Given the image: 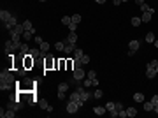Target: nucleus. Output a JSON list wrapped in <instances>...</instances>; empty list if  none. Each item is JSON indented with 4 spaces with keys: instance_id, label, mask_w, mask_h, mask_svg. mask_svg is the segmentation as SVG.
<instances>
[{
    "instance_id": "52",
    "label": "nucleus",
    "mask_w": 158,
    "mask_h": 118,
    "mask_svg": "<svg viewBox=\"0 0 158 118\" xmlns=\"http://www.w3.org/2000/svg\"><path fill=\"white\" fill-rule=\"evenodd\" d=\"M95 2H97V4H104L105 0H95Z\"/></svg>"
},
{
    "instance_id": "29",
    "label": "nucleus",
    "mask_w": 158,
    "mask_h": 118,
    "mask_svg": "<svg viewBox=\"0 0 158 118\" xmlns=\"http://www.w3.org/2000/svg\"><path fill=\"white\" fill-rule=\"evenodd\" d=\"M144 109H146V111H153V109H155V106H153V102H151V100L144 102Z\"/></svg>"
},
{
    "instance_id": "39",
    "label": "nucleus",
    "mask_w": 158,
    "mask_h": 118,
    "mask_svg": "<svg viewBox=\"0 0 158 118\" xmlns=\"http://www.w3.org/2000/svg\"><path fill=\"white\" fill-rule=\"evenodd\" d=\"M114 106H116L114 102H107V104H105V109H107V111H112V109H114Z\"/></svg>"
},
{
    "instance_id": "13",
    "label": "nucleus",
    "mask_w": 158,
    "mask_h": 118,
    "mask_svg": "<svg viewBox=\"0 0 158 118\" xmlns=\"http://www.w3.org/2000/svg\"><path fill=\"white\" fill-rule=\"evenodd\" d=\"M155 11H146V12H142V16H140V19H142V23H149L151 21V14Z\"/></svg>"
},
{
    "instance_id": "56",
    "label": "nucleus",
    "mask_w": 158,
    "mask_h": 118,
    "mask_svg": "<svg viewBox=\"0 0 158 118\" xmlns=\"http://www.w3.org/2000/svg\"><path fill=\"white\" fill-rule=\"evenodd\" d=\"M121 2H128V0H121Z\"/></svg>"
},
{
    "instance_id": "3",
    "label": "nucleus",
    "mask_w": 158,
    "mask_h": 118,
    "mask_svg": "<svg viewBox=\"0 0 158 118\" xmlns=\"http://www.w3.org/2000/svg\"><path fill=\"white\" fill-rule=\"evenodd\" d=\"M42 58H44V69L46 71H49V69H58V60H53L51 55H47V53H42Z\"/></svg>"
},
{
    "instance_id": "47",
    "label": "nucleus",
    "mask_w": 158,
    "mask_h": 118,
    "mask_svg": "<svg viewBox=\"0 0 158 118\" xmlns=\"http://www.w3.org/2000/svg\"><path fill=\"white\" fill-rule=\"evenodd\" d=\"M109 115H111L112 118H116L118 116V111H116V109H112V111H109Z\"/></svg>"
},
{
    "instance_id": "6",
    "label": "nucleus",
    "mask_w": 158,
    "mask_h": 118,
    "mask_svg": "<svg viewBox=\"0 0 158 118\" xmlns=\"http://www.w3.org/2000/svg\"><path fill=\"white\" fill-rule=\"evenodd\" d=\"M34 64H35V58H34L30 53L23 57V65H25V69H32V67H34Z\"/></svg>"
},
{
    "instance_id": "18",
    "label": "nucleus",
    "mask_w": 158,
    "mask_h": 118,
    "mask_svg": "<svg viewBox=\"0 0 158 118\" xmlns=\"http://www.w3.org/2000/svg\"><path fill=\"white\" fill-rule=\"evenodd\" d=\"M93 111H95V115H99V116H102L107 109H105V106H97V107H93Z\"/></svg>"
},
{
    "instance_id": "44",
    "label": "nucleus",
    "mask_w": 158,
    "mask_h": 118,
    "mask_svg": "<svg viewBox=\"0 0 158 118\" xmlns=\"http://www.w3.org/2000/svg\"><path fill=\"white\" fill-rule=\"evenodd\" d=\"M58 99H60V100L67 99V94H65V92H58Z\"/></svg>"
},
{
    "instance_id": "10",
    "label": "nucleus",
    "mask_w": 158,
    "mask_h": 118,
    "mask_svg": "<svg viewBox=\"0 0 158 118\" xmlns=\"http://www.w3.org/2000/svg\"><path fill=\"white\" fill-rule=\"evenodd\" d=\"M77 109H79V106H77L76 102H72V100H69V102H67V113L74 115V113H77Z\"/></svg>"
},
{
    "instance_id": "31",
    "label": "nucleus",
    "mask_w": 158,
    "mask_h": 118,
    "mask_svg": "<svg viewBox=\"0 0 158 118\" xmlns=\"http://www.w3.org/2000/svg\"><path fill=\"white\" fill-rule=\"evenodd\" d=\"M139 7H140V11H142V12H146V11H155V9H153V7H149V6H148L146 2H144V4H142V6H139Z\"/></svg>"
},
{
    "instance_id": "42",
    "label": "nucleus",
    "mask_w": 158,
    "mask_h": 118,
    "mask_svg": "<svg viewBox=\"0 0 158 118\" xmlns=\"http://www.w3.org/2000/svg\"><path fill=\"white\" fill-rule=\"evenodd\" d=\"M76 28H77V23H74V21H72V23L69 25V30H70V32H76Z\"/></svg>"
},
{
    "instance_id": "12",
    "label": "nucleus",
    "mask_w": 158,
    "mask_h": 118,
    "mask_svg": "<svg viewBox=\"0 0 158 118\" xmlns=\"http://www.w3.org/2000/svg\"><path fill=\"white\" fill-rule=\"evenodd\" d=\"M74 49H76V44H72V42H67V41H65V48H63L65 53L70 55V53H74Z\"/></svg>"
},
{
    "instance_id": "1",
    "label": "nucleus",
    "mask_w": 158,
    "mask_h": 118,
    "mask_svg": "<svg viewBox=\"0 0 158 118\" xmlns=\"http://www.w3.org/2000/svg\"><path fill=\"white\" fill-rule=\"evenodd\" d=\"M16 85V79H14V74L11 71H2L0 74V90H11L12 86Z\"/></svg>"
},
{
    "instance_id": "49",
    "label": "nucleus",
    "mask_w": 158,
    "mask_h": 118,
    "mask_svg": "<svg viewBox=\"0 0 158 118\" xmlns=\"http://www.w3.org/2000/svg\"><path fill=\"white\" fill-rule=\"evenodd\" d=\"M112 2H114V6H116V7L119 6V4H121V0H112Z\"/></svg>"
},
{
    "instance_id": "16",
    "label": "nucleus",
    "mask_w": 158,
    "mask_h": 118,
    "mask_svg": "<svg viewBox=\"0 0 158 118\" xmlns=\"http://www.w3.org/2000/svg\"><path fill=\"white\" fill-rule=\"evenodd\" d=\"M67 42H72V44H76L77 42V35H76V32H70L69 35H67V39H65Z\"/></svg>"
},
{
    "instance_id": "34",
    "label": "nucleus",
    "mask_w": 158,
    "mask_h": 118,
    "mask_svg": "<svg viewBox=\"0 0 158 118\" xmlns=\"http://www.w3.org/2000/svg\"><path fill=\"white\" fill-rule=\"evenodd\" d=\"M146 42H155V34H153V32L146 34Z\"/></svg>"
},
{
    "instance_id": "11",
    "label": "nucleus",
    "mask_w": 158,
    "mask_h": 118,
    "mask_svg": "<svg viewBox=\"0 0 158 118\" xmlns=\"http://www.w3.org/2000/svg\"><path fill=\"white\" fill-rule=\"evenodd\" d=\"M12 18V14L9 11H4V9H2V11H0V19H2V21H4V23H7V21H9V19Z\"/></svg>"
},
{
    "instance_id": "4",
    "label": "nucleus",
    "mask_w": 158,
    "mask_h": 118,
    "mask_svg": "<svg viewBox=\"0 0 158 118\" xmlns=\"http://www.w3.org/2000/svg\"><path fill=\"white\" fill-rule=\"evenodd\" d=\"M69 100H72V102H76V104H77L79 107H81V106H84V100L81 99V94H79L77 90H74V92H72V94L69 95Z\"/></svg>"
},
{
    "instance_id": "33",
    "label": "nucleus",
    "mask_w": 158,
    "mask_h": 118,
    "mask_svg": "<svg viewBox=\"0 0 158 118\" xmlns=\"http://www.w3.org/2000/svg\"><path fill=\"white\" fill-rule=\"evenodd\" d=\"M81 14H72V21H74V23H77V25H79V23H81Z\"/></svg>"
},
{
    "instance_id": "28",
    "label": "nucleus",
    "mask_w": 158,
    "mask_h": 118,
    "mask_svg": "<svg viewBox=\"0 0 158 118\" xmlns=\"http://www.w3.org/2000/svg\"><path fill=\"white\" fill-rule=\"evenodd\" d=\"M127 115H128V118H134L135 115H137V109H135V107H128V109H127Z\"/></svg>"
},
{
    "instance_id": "43",
    "label": "nucleus",
    "mask_w": 158,
    "mask_h": 118,
    "mask_svg": "<svg viewBox=\"0 0 158 118\" xmlns=\"http://www.w3.org/2000/svg\"><path fill=\"white\" fill-rule=\"evenodd\" d=\"M114 109H116V111L119 113L121 109H125V107H123V104H121V102H116V106H114Z\"/></svg>"
},
{
    "instance_id": "32",
    "label": "nucleus",
    "mask_w": 158,
    "mask_h": 118,
    "mask_svg": "<svg viewBox=\"0 0 158 118\" xmlns=\"http://www.w3.org/2000/svg\"><path fill=\"white\" fill-rule=\"evenodd\" d=\"M65 67H67V60H63V58L58 60V69H60V71H63Z\"/></svg>"
},
{
    "instance_id": "50",
    "label": "nucleus",
    "mask_w": 158,
    "mask_h": 118,
    "mask_svg": "<svg viewBox=\"0 0 158 118\" xmlns=\"http://www.w3.org/2000/svg\"><path fill=\"white\" fill-rule=\"evenodd\" d=\"M135 2H137V6H142L144 4V0H135Z\"/></svg>"
},
{
    "instance_id": "40",
    "label": "nucleus",
    "mask_w": 158,
    "mask_h": 118,
    "mask_svg": "<svg viewBox=\"0 0 158 118\" xmlns=\"http://www.w3.org/2000/svg\"><path fill=\"white\" fill-rule=\"evenodd\" d=\"M81 62H83V65H86L88 62H90V57H88V55H83V57H81Z\"/></svg>"
},
{
    "instance_id": "37",
    "label": "nucleus",
    "mask_w": 158,
    "mask_h": 118,
    "mask_svg": "<svg viewBox=\"0 0 158 118\" xmlns=\"http://www.w3.org/2000/svg\"><path fill=\"white\" fill-rule=\"evenodd\" d=\"M86 76L90 78V79H97V72H95V71H88Z\"/></svg>"
},
{
    "instance_id": "51",
    "label": "nucleus",
    "mask_w": 158,
    "mask_h": 118,
    "mask_svg": "<svg viewBox=\"0 0 158 118\" xmlns=\"http://www.w3.org/2000/svg\"><path fill=\"white\" fill-rule=\"evenodd\" d=\"M153 111H155V113H156V115H158V104H156V106H155V109H153Z\"/></svg>"
},
{
    "instance_id": "45",
    "label": "nucleus",
    "mask_w": 158,
    "mask_h": 118,
    "mask_svg": "<svg viewBox=\"0 0 158 118\" xmlns=\"http://www.w3.org/2000/svg\"><path fill=\"white\" fill-rule=\"evenodd\" d=\"M151 102H153V106H156V104H158V95H153V97H151Z\"/></svg>"
},
{
    "instance_id": "53",
    "label": "nucleus",
    "mask_w": 158,
    "mask_h": 118,
    "mask_svg": "<svg viewBox=\"0 0 158 118\" xmlns=\"http://www.w3.org/2000/svg\"><path fill=\"white\" fill-rule=\"evenodd\" d=\"M153 44H155V46H156V48H158V41H156V39H155V42H153Z\"/></svg>"
},
{
    "instance_id": "22",
    "label": "nucleus",
    "mask_w": 158,
    "mask_h": 118,
    "mask_svg": "<svg viewBox=\"0 0 158 118\" xmlns=\"http://www.w3.org/2000/svg\"><path fill=\"white\" fill-rule=\"evenodd\" d=\"M70 23H72V16H63V18H62V25L69 27Z\"/></svg>"
},
{
    "instance_id": "38",
    "label": "nucleus",
    "mask_w": 158,
    "mask_h": 118,
    "mask_svg": "<svg viewBox=\"0 0 158 118\" xmlns=\"http://www.w3.org/2000/svg\"><path fill=\"white\" fill-rule=\"evenodd\" d=\"M67 69L69 71H74V60H67Z\"/></svg>"
},
{
    "instance_id": "19",
    "label": "nucleus",
    "mask_w": 158,
    "mask_h": 118,
    "mask_svg": "<svg viewBox=\"0 0 158 118\" xmlns=\"http://www.w3.org/2000/svg\"><path fill=\"white\" fill-rule=\"evenodd\" d=\"M130 23H132V27H139L142 23V19H140V16H134V18L130 19Z\"/></svg>"
},
{
    "instance_id": "48",
    "label": "nucleus",
    "mask_w": 158,
    "mask_h": 118,
    "mask_svg": "<svg viewBox=\"0 0 158 118\" xmlns=\"http://www.w3.org/2000/svg\"><path fill=\"white\" fill-rule=\"evenodd\" d=\"M149 65H153V67L156 69V65H158V60H151V62H149Z\"/></svg>"
},
{
    "instance_id": "24",
    "label": "nucleus",
    "mask_w": 158,
    "mask_h": 118,
    "mask_svg": "<svg viewBox=\"0 0 158 118\" xmlns=\"http://www.w3.org/2000/svg\"><path fill=\"white\" fill-rule=\"evenodd\" d=\"M58 92H65V94H67V92H69V85H67V83H60L58 85Z\"/></svg>"
},
{
    "instance_id": "9",
    "label": "nucleus",
    "mask_w": 158,
    "mask_h": 118,
    "mask_svg": "<svg viewBox=\"0 0 158 118\" xmlns=\"http://www.w3.org/2000/svg\"><path fill=\"white\" fill-rule=\"evenodd\" d=\"M155 76H156V69H155L153 65L148 64V65H146V78H148V79H153Z\"/></svg>"
},
{
    "instance_id": "30",
    "label": "nucleus",
    "mask_w": 158,
    "mask_h": 118,
    "mask_svg": "<svg viewBox=\"0 0 158 118\" xmlns=\"http://www.w3.org/2000/svg\"><path fill=\"white\" fill-rule=\"evenodd\" d=\"M32 35H34V32H30V30H25L23 39H25V41H30V39H32Z\"/></svg>"
},
{
    "instance_id": "27",
    "label": "nucleus",
    "mask_w": 158,
    "mask_h": 118,
    "mask_svg": "<svg viewBox=\"0 0 158 118\" xmlns=\"http://www.w3.org/2000/svg\"><path fill=\"white\" fill-rule=\"evenodd\" d=\"M39 107H42V109H47V107H49L47 100H46V99H39Z\"/></svg>"
},
{
    "instance_id": "46",
    "label": "nucleus",
    "mask_w": 158,
    "mask_h": 118,
    "mask_svg": "<svg viewBox=\"0 0 158 118\" xmlns=\"http://www.w3.org/2000/svg\"><path fill=\"white\" fill-rule=\"evenodd\" d=\"M34 41L37 42L39 46H41V42H44V41H42V37H39V35H35V37H34Z\"/></svg>"
},
{
    "instance_id": "21",
    "label": "nucleus",
    "mask_w": 158,
    "mask_h": 118,
    "mask_svg": "<svg viewBox=\"0 0 158 118\" xmlns=\"http://www.w3.org/2000/svg\"><path fill=\"white\" fill-rule=\"evenodd\" d=\"M14 116H16V111L7 107V109H6V115H4V118H14Z\"/></svg>"
},
{
    "instance_id": "23",
    "label": "nucleus",
    "mask_w": 158,
    "mask_h": 118,
    "mask_svg": "<svg viewBox=\"0 0 158 118\" xmlns=\"http://www.w3.org/2000/svg\"><path fill=\"white\" fill-rule=\"evenodd\" d=\"M134 100L135 102H144V95L140 94V92H137V94H134Z\"/></svg>"
},
{
    "instance_id": "20",
    "label": "nucleus",
    "mask_w": 158,
    "mask_h": 118,
    "mask_svg": "<svg viewBox=\"0 0 158 118\" xmlns=\"http://www.w3.org/2000/svg\"><path fill=\"white\" fill-rule=\"evenodd\" d=\"M23 27H25V30H30V32H35V28L32 27V21H30V19H25V21H23Z\"/></svg>"
},
{
    "instance_id": "36",
    "label": "nucleus",
    "mask_w": 158,
    "mask_h": 118,
    "mask_svg": "<svg viewBox=\"0 0 158 118\" xmlns=\"http://www.w3.org/2000/svg\"><path fill=\"white\" fill-rule=\"evenodd\" d=\"M93 97H95V99H102V90L97 88V90L93 92Z\"/></svg>"
},
{
    "instance_id": "26",
    "label": "nucleus",
    "mask_w": 158,
    "mask_h": 118,
    "mask_svg": "<svg viewBox=\"0 0 158 118\" xmlns=\"http://www.w3.org/2000/svg\"><path fill=\"white\" fill-rule=\"evenodd\" d=\"M41 51L42 53H47V51H49V42H41Z\"/></svg>"
},
{
    "instance_id": "14",
    "label": "nucleus",
    "mask_w": 158,
    "mask_h": 118,
    "mask_svg": "<svg viewBox=\"0 0 158 118\" xmlns=\"http://www.w3.org/2000/svg\"><path fill=\"white\" fill-rule=\"evenodd\" d=\"M18 25V21H16V18H14V16H12L11 19H9V21H7L6 23V28L9 30V32H11V30H14V27H16Z\"/></svg>"
},
{
    "instance_id": "35",
    "label": "nucleus",
    "mask_w": 158,
    "mask_h": 118,
    "mask_svg": "<svg viewBox=\"0 0 158 118\" xmlns=\"http://www.w3.org/2000/svg\"><path fill=\"white\" fill-rule=\"evenodd\" d=\"M55 48H56L58 51H63V48H65V41H63V42H56V44H55Z\"/></svg>"
},
{
    "instance_id": "41",
    "label": "nucleus",
    "mask_w": 158,
    "mask_h": 118,
    "mask_svg": "<svg viewBox=\"0 0 158 118\" xmlns=\"http://www.w3.org/2000/svg\"><path fill=\"white\" fill-rule=\"evenodd\" d=\"M118 116H119V118H127V116H128V115H127V109H121V111L118 113Z\"/></svg>"
},
{
    "instance_id": "55",
    "label": "nucleus",
    "mask_w": 158,
    "mask_h": 118,
    "mask_svg": "<svg viewBox=\"0 0 158 118\" xmlns=\"http://www.w3.org/2000/svg\"><path fill=\"white\" fill-rule=\"evenodd\" d=\"M39 2H46V0H39Z\"/></svg>"
},
{
    "instance_id": "2",
    "label": "nucleus",
    "mask_w": 158,
    "mask_h": 118,
    "mask_svg": "<svg viewBox=\"0 0 158 118\" xmlns=\"http://www.w3.org/2000/svg\"><path fill=\"white\" fill-rule=\"evenodd\" d=\"M18 85V92H32L35 86V83H32V79H28V78H23V81L16 83Z\"/></svg>"
},
{
    "instance_id": "8",
    "label": "nucleus",
    "mask_w": 158,
    "mask_h": 118,
    "mask_svg": "<svg viewBox=\"0 0 158 118\" xmlns=\"http://www.w3.org/2000/svg\"><path fill=\"white\" fill-rule=\"evenodd\" d=\"M139 46H140V42L139 41H130V46H128V57H132V55L139 49Z\"/></svg>"
},
{
    "instance_id": "25",
    "label": "nucleus",
    "mask_w": 158,
    "mask_h": 118,
    "mask_svg": "<svg viewBox=\"0 0 158 118\" xmlns=\"http://www.w3.org/2000/svg\"><path fill=\"white\" fill-rule=\"evenodd\" d=\"M83 55H84V53H83L81 48H76V49H74V57H72V58H81Z\"/></svg>"
},
{
    "instance_id": "7",
    "label": "nucleus",
    "mask_w": 158,
    "mask_h": 118,
    "mask_svg": "<svg viewBox=\"0 0 158 118\" xmlns=\"http://www.w3.org/2000/svg\"><path fill=\"white\" fill-rule=\"evenodd\" d=\"M16 49H18V46L14 44V41H12V39L6 41V53H7V55H12Z\"/></svg>"
},
{
    "instance_id": "15",
    "label": "nucleus",
    "mask_w": 158,
    "mask_h": 118,
    "mask_svg": "<svg viewBox=\"0 0 158 118\" xmlns=\"http://www.w3.org/2000/svg\"><path fill=\"white\" fill-rule=\"evenodd\" d=\"M30 53V46L26 42H21V46H19V55H28Z\"/></svg>"
},
{
    "instance_id": "54",
    "label": "nucleus",
    "mask_w": 158,
    "mask_h": 118,
    "mask_svg": "<svg viewBox=\"0 0 158 118\" xmlns=\"http://www.w3.org/2000/svg\"><path fill=\"white\" fill-rule=\"evenodd\" d=\"M156 74H158V65H156Z\"/></svg>"
},
{
    "instance_id": "5",
    "label": "nucleus",
    "mask_w": 158,
    "mask_h": 118,
    "mask_svg": "<svg viewBox=\"0 0 158 118\" xmlns=\"http://www.w3.org/2000/svg\"><path fill=\"white\" fill-rule=\"evenodd\" d=\"M72 76H74V79H76V81H83V79L86 78V72L83 71V67H77V69H74Z\"/></svg>"
},
{
    "instance_id": "17",
    "label": "nucleus",
    "mask_w": 158,
    "mask_h": 118,
    "mask_svg": "<svg viewBox=\"0 0 158 118\" xmlns=\"http://www.w3.org/2000/svg\"><path fill=\"white\" fill-rule=\"evenodd\" d=\"M30 55L32 57H42V51H41V48H30Z\"/></svg>"
}]
</instances>
